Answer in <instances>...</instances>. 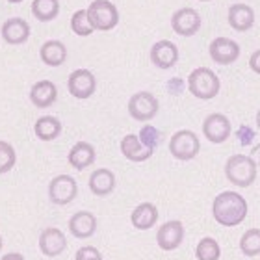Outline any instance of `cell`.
<instances>
[{
	"label": "cell",
	"mask_w": 260,
	"mask_h": 260,
	"mask_svg": "<svg viewBox=\"0 0 260 260\" xmlns=\"http://www.w3.org/2000/svg\"><path fill=\"white\" fill-rule=\"evenodd\" d=\"M247 210V201L238 191H221L212 203V216L223 227H238Z\"/></svg>",
	"instance_id": "obj_1"
},
{
	"label": "cell",
	"mask_w": 260,
	"mask_h": 260,
	"mask_svg": "<svg viewBox=\"0 0 260 260\" xmlns=\"http://www.w3.org/2000/svg\"><path fill=\"white\" fill-rule=\"evenodd\" d=\"M256 171L258 166L255 160L245 154H233L225 162V177L236 188H247L253 184L256 180Z\"/></svg>",
	"instance_id": "obj_2"
},
{
	"label": "cell",
	"mask_w": 260,
	"mask_h": 260,
	"mask_svg": "<svg viewBox=\"0 0 260 260\" xmlns=\"http://www.w3.org/2000/svg\"><path fill=\"white\" fill-rule=\"evenodd\" d=\"M221 89L219 76L210 69V67H197L188 76V91L195 99L201 101H212L217 97V93Z\"/></svg>",
	"instance_id": "obj_3"
},
{
	"label": "cell",
	"mask_w": 260,
	"mask_h": 260,
	"mask_svg": "<svg viewBox=\"0 0 260 260\" xmlns=\"http://www.w3.org/2000/svg\"><path fill=\"white\" fill-rule=\"evenodd\" d=\"M87 17L99 32H110L119 24V11L110 0H93L87 8Z\"/></svg>",
	"instance_id": "obj_4"
},
{
	"label": "cell",
	"mask_w": 260,
	"mask_h": 260,
	"mask_svg": "<svg viewBox=\"0 0 260 260\" xmlns=\"http://www.w3.org/2000/svg\"><path fill=\"white\" fill-rule=\"evenodd\" d=\"M201 151L199 138L193 130H177L169 141V152L171 156L180 162H190Z\"/></svg>",
	"instance_id": "obj_5"
},
{
	"label": "cell",
	"mask_w": 260,
	"mask_h": 260,
	"mask_svg": "<svg viewBox=\"0 0 260 260\" xmlns=\"http://www.w3.org/2000/svg\"><path fill=\"white\" fill-rule=\"evenodd\" d=\"M160 103L151 91H138L128 101V114L136 121H151L156 117Z\"/></svg>",
	"instance_id": "obj_6"
},
{
	"label": "cell",
	"mask_w": 260,
	"mask_h": 260,
	"mask_svg": "<svg viewBox=\"0 0 260 260\" xmlns=\"http://www.w3.org/2000/svg\"><path fill=\"white\" fill-rule=\"evenodd\" d=\"M203 19L201 13L193 8H180L171 15V28L180 38H191L201 30Z\"/></svg>",
	"instance_id": "obj_7"
},
{
	"label": "cell",
	"mask_w": 260,
	"mask_h": 260,
	"mask_svg": "<svg viewBox=\"0 0 260 260\" xmlns=\"http://www.w3.org/2000/svg\"><path fill=\"white\" fill-rule=\"evenodd\" d=\"M76 193H78V186H76V180L71 175H58L50 180L49 199L52 201V205H69L76 199Z\"/></svg>",
	"instance_id": "obj_8"
},
{
	"label": "cell",
	"mask_w": 260,
	"mask_h": 260,
	"mask_svg": "<svg viewBox=\"0 0 260 260\" xmlns=\"http://www.w3.org/2000/svg\"><path fill=\"white\" fill-rule=\"evenodd\" d=\"M67 89H69V93L75 99L86 101L97 89V78H95V75H93L91 71L76 69L67 78Z\"/></svg>",
	"instance_id": "obj_9"
},
{
	"label": "cell",
	"mask_w": 260,
	"mask_h": 260,
	"mask_svg": "<svg viewBox=\"0 0 260 260\" xmlns=\"http://www.w3.org/2000/svg\"><path fill=\"white\" fill-rule=\"evenodd\" d=\"M182 242H184V225L180 219H171L160 225L156 233V244L160 249L175 251L179 249Z\"/></svg>",
	"instance_id": "obj_10"
},
{
	"label": "cell",
	"mask_w": 260,
	"mask_h": 260,
	"mask_svg": "<svg viewBox=\"0 0 260 260\" xmlns=\"http://www.w3.org/2000/svg\"><path fill=\"white\" fill-rule=\"evenodd\" d=\"M203 134L210 143L221 145L231 138V121L223 114H210L203 121Z\"/></svg>",
	"instance_id": "obj_11"
},
{
	"label": "cell",
	"mask_w": 260,
	"mask_h": 260,
	"mask_svg": "<svg viewBox=\"0 0 260 260\" xmlns=\"http://www.w3.org/2000/svg\"><path fill=\"white\" fill-rule=\"evenodd\" d=\"M240 45L229 38H216L212 39L208 47V54L212 61L217 65H231L240 58Z\"/></svg>",
	"instance_id": "obj_12"
},
{
	"label": "cell",
	"mask_w": 260,
	"mask_h": 260,
	"mask_svg": "<svg viewBox=\"0 0 260 260\" xmlns=\"http://www.w3.org/2000/svg\"><path fill=\"white\" fill-rule=\"evenodd\" d=\"M151 61L154 67L162 71H168L177 65L179 61V47L173 41L162 39L151 47Z\"/></svg>",
	"instance_id": "obj_13"
},
{
	"label": "cell",
	"mask_w": 260,
	"mask_h": 260,
	"mask_svg": "<svg viewBox=\"0 0 260 260\" xmlns=\"http://www.w3.org/2000/svg\"><path fill=\"white\" fill-rule=\"evenodd\" d=\"M65 247H67V238L60 229L49 227L39 234V249L45 256H49V258L60 256L65 251Z\"/></svg>",
	"instance_id": "obj_14"
},
{
	"label": "cell",
	"mask_w": 260,
	"mask_h": 260,
	"mask_svg": "<svg viewBox=\"0 0 260 260\" xmlns=\"http://www.w3.org/2000/svg\"><path fill=\"white\" fill-rule=\"evenodd\" d=\"M227 21L231 28L236 32H247L255 24V10L247 4H242V2L233 4L229 8Z\"/></svg>",
	"instance_id": "obj_15"
},
{
	"label": "cell",
	"mask_w": 260,
	"mask_h": 260,
	"mask_svg": "<svg viewBox=\"0 0 260 260\" xmlns=\"http://www.w3.org/2000/svg\"><path fill=\"white\" fill-rule=\"evenodd\" d=\"M2 38L8 45H22L30 38V24L21 17H11L2 24Z\"/></svg>",
	"instance_id": "obj_16"
},
{
	"label": "cell",
	"mask_w": 260,
	"mask_h": 260,
	"mask_svg": "<svg viewBox=\"0 0 260 260\" xmlns=\"http://www.w3.org/2000/svg\"><path fill=\"white\" fill-rule=\"evenodd\" d=\"M56 99H58V87L50 80L36 82L30 89V101L36 108H49L56 103Z\"/></svg>",
	"instance_id": "obj_17"
},
{
	"label": "cell",
	"mask_w": 260,
	"mask_h": 260,
	"mask_svg": "<svg viewBox=\"0 0 260 260\" xmlns=\"http://www.w3.org/2000/svg\"><path fill=\"white\" fill-rule=\"evenodd\" d=\"M69 231L75 238H89L97 231V217L87 210L76 212L69 219Z\"/></svg>",
	"instance_id": "obj_18"
},
{
	"label": "cell",
	"mask_w": 260,
	"mask_h": 260,
	"mask_svg": "<svg viewBox=\"0 0 260 260\" xmlns=\"http://www.w3.org/2000/svg\"><path fill=\"white\" fill-rule=\"evenodd\" d=\"M121 152L123 156L130 162H145L152 156V149L145 147L141 143V140L136 134H126L123 140H121Z\"/></svg>",
	"instance_id": "obj_19"
},
{
	"label": "cell",
	"mask_w": 260,
	"mask_h": 260,
	"mask_svg": "<svg viewBox=\"0 0 260 260\" xmlns=\"http://www.w3.org/2000/svg\"><path fill=\"white\" fill-rule=\"evenodd\" d=\"M95 156H97V152H95V147H93L91 143L78 141V143H75L73 149L69 151L67 160H69L71 168L78 169V171H84V169L89 168V166L95 162Z\"/></svg>",
	"instance_id": "obj_20"
},
{
	"label": "cell",
	"mask_w": 260,
	"mask_h": 260,
	"mask_svg": "<svg viewBox=\"0 0 260 260\" xmlns=\"http://www.w3.org/2000/svg\"><path fill=\"white\" fill-rule=\"evenodd\" d=\"M158 221V208L152 203H141L130 214V223L138 231H149L156 225Z\"/></svg>",
	"instance_id": "obj_21"
},
{
	"label": "cell",
	"mask_w": 260,
	"mask_h": 260,
	"mask_svg": "<svg viewBox=\"0 0 260 260\" xmlns=\"http://www.w3.org/2000/svg\"><path fill=\"white\" fill-rule=\"evenodd\" d=\"M39 58L45 65L49 67H60L67 60V49L65 45L58 39H50V41H45L39 49Z\"/></svg>",
	"instance_id": "obj_22"
},
{
	"label": "cell",
	"mask_w": 260,
	"mask_h": 260,
	"mask_svg": "<svg viewBox=\"0 0 260 260\" xmlns=\"http://www.w3.org/2000/svg\"><path fill=\"white\" fill-rule=\"evenodd\" d=\"M89 190L93 191L99 197H104V195H110L115 188V175L106 168L95 169L91 175H89Z\"/></svg>",
	"instance_id": "obj_23"
},
{
	"label": "cell",
	"mask_w": 260,
	"mask_h": 260,
	"mask_svg": "<svg viewBox=\"0 0 260 260\" xmlns=\"http://www.w3.org/2000/svg\"><path fill=\"white\" fill-rule=\"evenodd\" d=\"M34 132H36V136H38L41 141H52L61 134V123L58 117L45 115V117H39V119L36 121Z\"/></svg>",
	"instance_id": "obj_24"
},
{
	"label": "cell",
	"mask_w": 260,
	"mask_h": 260,
	"mask_svg": "<svg viewBox=\"0 0 260 260\" xmlns=\"http://www.w3.org/2000/svg\"><path fill=\"white\" fill-rule=\"evenodd\" d=\"M32 13L41 22L54 21L58 13H60V2L58 0H34Z\"/></svg>",
	"instance_id": "obj_25"
},
{
	"label": "cell",
	"mask_w": 260,
	"mask_h": 260,
	"mask_svg": "<svg viewBox=\"0 0 260 260\" xmlns=\"http://www.w3.org/2000/svg\"><path fill=\"white\" fill-rule=\"evenodd\" d=\"M240 251L245 256H258L260 255V229H249L240 238Z\"/></svg>",
	"instance_id": "obj_26"
},
{
	"label": "cell",
	"mask_w": 260,
	"mask_h": 260,
	"mask_svg": "<svg viewBox=\"0 0 260 260\" xmlns=\"http://www.w3.org/2000/svg\"><path fill=\"white\" fill-rule=\"evenodd\" d=\"M195 256H197V260H219L221 247L214 238L205 236V238H201V242L195 247Z\"/></svg>",
	"instance_id": "obj_27"
},
{
	"label": "cell",
	"mask_w": 260,
	"mask_h": 260,
	"mask_svg": "<svg viewBox=\"0 0 260 260\" xmlns=\"http://www.w3.org/2000/svg\"><path fill=\"white\" fill-rule=\"evenodd\" d=\"M71 30L78 38H87V36H91L95 32V28L91 26L89 17H87V10H78L73 13V17H71Z\"/></svg>",
	"instance_id": "obj_28"
},
{
	"label": "cell",
	"mask_w": 260,
	"mask_h": 260,
	"mask_svg": "<svg viewBox=\"0 0 260 260\" xmlns=\"http://www.w3.org/2000/svg\"><path fill=\"white\" fill-rule=\"evenodd\" d=\"M15 162L17 154L13 145H10L8 141H0V175H6L8 171H11Z\"/></svg>",
	"instance_id": "obj_29"
},
{
	"label": "cell",
	"mask_w": 260,
	"mask_h": 260,
	"mask_svg": "<svg viewBox=\"0 0 260 260\" xmlns=\"http://www.w3.org/2000/svg\"><path fill=\"white\" fill-rule=\"evenodd\" d=\"M141 140V143L145 147H149V149H156L158 143H160V138H162V134H160V130L156 128V126L152 125H145L143 128L140 130V136H138Z\"/></svg>",
	"instance_id": "obj_30"
},
{
	"label": "cell",
	"mask_w": 260,
	"mask_h": 260,
	"mask_svg": "<svg viewBox=\"0 0 260 260\" xmlns=\"http://www.w3.org/2000/svg\"><path fill=\"white\" fill-rule=\"evenodd\" d=\"M75 260H103V255H101V251L97 247L86 245V247H80V249L76 251Z\"/></svg>",
	"instance_id": "obj_31"
},
{
	"label": "cell",
	"mask_w": 260,
	"mask_h": 260,
	"mask_svg": "<svg viewBox=\"0 0 260 260\" xmlns=\"http://www.w3.org/2000/svg\"><path fill=\"white\" fill-rule=\"evenodd\" d=\"M236 138L240 140L242 145H251L253 140H255V130L247 125H242L238 130H236Z\"/></svg>",
	"instance_id": "obj_32"
},
{
	"label": "cell",
	"mask_w": 260,
	"mask_h": 260,
	"mask_svg": "<svg viewBox=\"0 0 260 260\" xmlns=\"http://www.w3.org/2000/svg\"><path fill=\"white\" fill-rule=\"evenodd\" d=\"M249 67L253 73L260 75V49H256L255 52L249 56Z\"/></svg>",
	"instance_id": "obj_33"
},
{
	"label": "cell",
	"mask_w": 260,
	"mask_h": 260,
	"mask_svg": "<svg viewBox=\"0 0 260 260\" xmlns=\"http://www.w3.org/2000/svg\"><path fill=\"white\" fill-rule=\"evenodd\" d=\"M253 160H255L256 166H260V143H256V145L251 147V154H249Z\"/></svg>",
	"instance_id": "obj_34"
},
{
	"label": "cell",
	"mask_w": 260,
	"mask_h": 260,
	"mask_svg": "<svg viewBox=\"0 0 260 260\" xmlns=\"http://www.w3.org/2000/svg\"><path fill=\"white\" fill-rule=\"evenodd\" d=\"M2 260H24V256L21 253H8V255L2 256Z\"/></svg>",
	"instance_id": "obj_35"
},
{
	"label": "cell",
	"mask_w": 260,
	"mask_h": 260,
	"mask_svg": "<svg viewBox=\"0 0 260 260\" xmlns=\"http://www.w3.org/2000/svg\"><path fill=\"white\" fill-rule=\"evenodd\" d=\"M256 126H258V130H260V110L256 112Z\"/></svg>",
	"instance_id": "obj_36"
},
{
	"label": "cell",
	"mask_w": 260,
	"mask_h": 260,
	"mask_svg": "<svg viewBox=\"0 0 260 260\" xmlns=\"http://www.w3.org/2000/svg\"><path fill=\"white\" fill-rule=\"evenodd\" d=\"M10 4H19V2H24V0H8Z\"/></svg>",
	"instance_id": "obj_37"
},
{
	"label": "cell",
	"mask_w": 260,
	"mask_h": 260,
	"mask_svg": "<svg viewBox=\"0 0 260 260\" xmlns=\"http://www.w3.org/2000/svg\"><path fill=\"white\" fill-rule=\"evenodd\" d=\"M0 249H2V236H0Z\"/></svg>",
	"instance_id": "obj_38"
},
{
	"label": "cell",
	"mask_w": 260,
	"mask_h": 260,
	"mask_svg": "<svg viewBox=\"0 0 260 260\" xmlns=\"http://www.w3.org/2000/svg\"><path fill=\"white\" fill-rule=\"evenodd\" d=\"M199 2H210V0H199Z\"/></svg>",
	"instance_id": "obj_39"
}]
</instances>
